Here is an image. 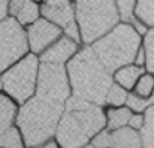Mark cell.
Masks as SVG:
<instances>
[{"label": "cell", "instance_id": "6da1fadb", "mask_svg": "<svg viewBox=\"0 0 154 148\" xmlns=\"http://www.w3.org/2000/svg\"><path fill=\"white\" fill-rule=\"evenodd\" d=\"M102 109L90 102L74 96L67 100L66 114L58 126V141L63 148H81L88 138L105 126Z\"/></svg>", "mask_w": 154, "mask_h": 148}, {"label": "cell", "instance_id": "7a4b0ae2", "mask_svg": "<svg viewBox=\"0 0 154 148\" xmlns=\"http://www.w3.org/2000/svg\"><path fill=\"white\" fill-rule=\"evenodd\" d=\"M71 85L75 96L103 104L111 85L110 72L103 67L91 48H83L69 64Z\"/></svg>", "mask_w": 154, "mask_h": 148}, {"label": "cell", "instance_id": "3957f363", "mask_svg": "<svg viewBox=\"0 0 154 148\" xmlns=\"http://www.w3.org/2000/svg\"><path fill=\"white\" fill-rule=\"evenodd\" d=\"M63 108V103L48 102L38 96L22 107L17 116V124L27 147L40 146L54 135Z\"/></svg>", "mask_w": 154, "mask_h": 148}, {"label": "cell", "instance_id": "277c9868", "mask_svg": "<svg viewBox=\"0 0 154 148\" xmlns=\"http://www.w3.org/2000/svg\"><path fill=\"white\" fill-rule=\"evenodd\" d=\"M140 47V35L129 24H121L93 46V51L103 67L112 72L130 64Z\"/></svg>", "mask_w": 154, "mask_h": 148}, {"label": "cell", "instance_id": "5b68a950", "mask_svg": "<svg viewBox=\"0 0 154 148\" xmlns=\"http://www.w3.org/2000/svg\"><path fill=\"white\" fill-rule=\"evenodd\" d=\"M76 19L83 40L91 43L110 31L119 15L115 0H76Z\"/></svg>", "mask_w": 154, "mask_h": 148}, {"label": "cell", "instance_id": "8992f818", "mask_svg": "<svg viewBox=\"0 0 154 148\" xmlns=\"http://www.w3.org/2000/svg\"><path fill=\"white\" fill-rule=\"evenodd\" d=\"M36 71L38 59L34 55L27 56L3 76L5 91L19 103L26 102L34 92Z\"/></svg>", "mask_w": 154, "mask_h": 148}, {"label": "cell", "instance_id": "52a82bcc", "mask_svg": "<svg viewBox=\"0 0 154 148\" xmlns=\"http://www.w3.org/2000/svg\"><path fill=\"white\" fill-rule=\"evenodd\" d=\"M27 51L26 34L14 19L0 23V72L22 58Z\"/></svg>", "mask_w": 154, "mask_h": 148}, {"label": "cell", "instance_id": "ba28073f", "mask_svg": "<svg viewBox=\"0 0 154 148\" xmlns=\"http://www.w3.org/2000/svg\"><path fill=\"white\" fill-rule=\"evenodd\" d=\"M70 93L64 68L60 64L43 63L39 70L38 97L55 103H63Z\"/></svg>", "mask_w": 154, "mask_h": 148}, {"label": "cell", "instance_id": "9c48e42d", "mask_svg": "<svg viewBox=\"0 0 154 148\" xmlns=\"http://www.w3.org/2000/svg\"><path fill=\"white\" fill-rule=\"evenodd\" d=\"M28 35L32 51L40 52L60 35V29L47 20H38L34 25H31Z\"/></svg>", "mask_w": 154, "mask_h": 148}, {"label": "cell", "instance_id": "30bf717a", "mask_svg": "<svg viewBox=\"0 0 154 148\" xmlns=\"http://www.w3.org/2000/svg\"><path fill=\"white\" fill-rule=\"evenodd\" d=\"M42 13L62 27L74 22L72 7L69 0H46L42 7Z\"/></svg>", "mask_w": 154, "mask_h": 148}, {"label": "cell", "instance_id": "8fae6325", "mask_svg": "<svg viewBox=\"0 0 154 148\" xmlns=\"http://www.w3.org/2000/svg\"><path fill=\"white\" fill-rule=\"evenodd\" d=\"M75 51H76L75 41L69 39V37H63V39H60L58 43H55L52 47H50V49H47L44 52L42 55V60L44 63L60 64L63 61H66Z\"/></svg>", "mask_w": 154, "mask_h": 148}, {"label": "cell", "instance_id": "7c38bea8", "mask_svg": "<svg viewBox=\"0 0 154 148\" xmlns=\"http://www.w3.org/2000/svg\"><path fill=\"white\" fill-rule=\"evenodd\" d=\"M10 12L16 16L22 24H28L36 20L39 10L38 5L31 0H11Z\"/></svg>", "mask_w": 154, "mask_h": 148}, {"label": "cell", "instance_id": "4fadbf2b", "mask_svg": "<svg viewBox=\"0 0 154 148\" xmlns=\"http://www.w3.org/2000/svg\"><path fill=\"white\" fill-rule=\"evenodd\" d=\"M110 147L114 148H141V140L131 128H121L110 135Z\"/></svg>", "mask_w": 154, "mask_h": 148}, {"label": "cell", "instance_id": "5bb4252c", "mask_svg": "<svg viewBox=\"0 0 154 148\" xmlns=\"http://www.w3.org/2000/svg\"><path fill=\"white\" fill-rule=\"evenodd\" d=\"M15 115V105L10 99L0 95V134L8 129L12 124Z\"/></svg>", "mask_w": 154, "mask_h": 148}, {"label": "cell", "instance_id": "9a60e30c", "mask_svg": "<svg viewBox=\"0 0 154 148\" xmlns=\"http://www.w3.org/2000/svg\"><path fill=\"white\" fill-rule=\"evenodd\" d=\"M142 72H143L142 68L135 67V66H129V67L122 68L121 71H118L117 75H115V79L125 88H133V85L135 84L140 75H142Z\"/></svg>", "mask_w": 154, "mask_h": 148}, {"label": "cell", "instance_id": "2e32d148", "mask_svg": "<svg viewBox=\"0 0 154 148\" xmlns=\"http://www.w3.org/2000/svg\"><path fill=\"white\" fill-rule=\"evenodd\" d=\"M153 114L154 109L153 107L147 108V112L143 117V123H142V131H141V136H142V144L143 148H153Z\"/></svg>", "mask_w": 154, "mask_h": 148}, {"label": "cell", "instance_id": "e0dca14e", "mask_svg": "<svg viewBox=\"0 0 154 148\" xmlns=\"http://www.w3.org/2000/svg\"><path fill=\"white\" fill-rule=\"evenodd\" d=\"M107 116H109V127L111 129H114L125 126L129 121L131 114H130V111L127 108H119V109H110Z\"/></svg>", "mask_w": 154, "mask_h": 148}, {"label": "cell", "instance_id": "ac0fdd59", "mask_svg": "<svg viewBox=\"0 0 154 148\" xmlns=\"http://www.w3.org/2000/svg\"><path fill=\"white\" fill-rule=\"evenodd\" d=\"M135 15L145 23L153 24V0H138L135 7Z\"/></svg>", "mask_w": 154, "mask_h": 148}, {"label": "cell", "instance_id": "d6986e66", "mask_svg": "<svg viewBox=\"0 0 154 148\" xmlns=\"http://www.w3.org/2000/svg\"><path fill=\"white\" fill-rule=\"evenodd\" d=\"M0 147L5 148H22L20 136L15 128L5 129L3 134H0Z\"/></svg>", "mask_w": 154, "mask_h": 148}, {"label": "cell", "instance_id": "ffe728a7", "mask_svg": "<svg viewBox=\"0 0 154 148\" xmlns=\"http://www.w3.org/2000/svg\"><path fill=\"white\" fill-rule=\"evenodd\" d=\"M126 92L123 88H121L119 85H110L107 91V95H106V100L105 103H109V104H114V105H121L123 102L126 100Z\"/></svg>", "mask_w": 154, "mask_h": 148}, {"label": "cell", "instance_id": "44dd1931", "mask_svg": "<svg viewBox=\"0 0 154 148\" xmlns=\"http://www.w3.org/2000/svg\"><path fill=\"white\" fill-rule=\"evenodd\" d=\"M154 34L153 31H149L145 37V58H146V64H147V70L153 71L154 68Z\"/></svg>", "mask_w": 154, "mask_h": 148}, {"label": "cell", "instance_id": "7402d4cb", "mask_svg": "<svg viewBox=\"0 0 154 148\" xmlns=\"http://www.w3.org/2000/svg\"><path fill=\"white\" fill-rule=\"evenodd\" d=\"M126 100H127V105L138 112L143 111L145 108L149 107L153 103V99H142V97H138V96H135V95H127Z\"/></svg>", "mask_w": 154, "mask_h": 148}, {"label": "cell", "instance_id": "603a6c76", "mask_svg": "<svg viewBox=\"0 0 154 148\" xmlns=\"http://www.w3.org/2000/svg\"><path fill=\"white\" fill-rule=\"evenodd\" d=\"M152 88H153V78L150 75H146L138 83L135 92L141 95V96H149L150 92H152Z\"/></svg>", "mask_w": 154, "mask_h": 148}, {"label": "cell", "instance_id": "cb8c5ba5", "mask_svg": "<svg viewBox=\"0 0 154 148\" xmlns=\"http://www.w3.org/2000/svg\"><path fill=\"white\" fill-rule=\"evenodd\" d=\"M94 147L97 148H106V147H110V134L106 131L100 132V134L94 139L93 141Z\"/></svg>", "mask_w": 154, "mask_h": 148}, {"label": "cell", "instance_id": "d4e9b609", "mask_svg": "<svg viewBox=\"0 0 154 148\" xmlns=\"http://www.w3.org/2000/svg\"><path fill=\"white\" fill-rule=\"evenodd\" d=\"M64 32H66L67 36L71 37V40H74V41L79 40V32H78V28H76V25H75L74 22L64 27Z\"/></svg>", "mask_w": 154, "mask_h": 148}, {"label": "cell", "instance_id": "484cf974", "mask_svg": "<svg viewBox=\"0 0 154 148\" xmlns=\"http://www.w3.org/2000/svg\"><path fill=\"white\" fill-rule=\"evenodd\" d=\"M129 121H130L133 128H141L142 123H143V117L140 116V115H135V116H130Z\"/></svg>", "mask_w": 154, "mask_h": 148}, {"label": "cell", "instance_id": "4316f807", "mask_svg": "<svg viewBox=\"0 0 154 148\" xmlns=\"http://www.w3.org/2000/svg\"><path fill=\"white\" fill-rule=\"evenodd\" d=\"M10 0H0V20L7 15V7Z\"/></svg>", "mask_w": 154, "mask_h": 148}, {"label": "cell", "instance_id": "83f0119b", "mask_svg": "<svg viewBox=\"0 0 154 148\" xmlns=\"http://www.w3.org/2000/svg\"><path fill=\"white\" fill-rule=\"evenodd\" d=\"M135 24V27H137V29L138 31L137 32H141V34H143V32H146V27L145 25H142V24H140V22H137V20L134 19V22H133Z\"/></svg>", "mask_w": 154, "mask_h": 148}, {"label": "cell", "instance_id": "f1b7e54d", "mask_svg": "<svg viewBox=\"0 0 154 148\" xmlns=\"http://www.w3.org/2000/svg\"><path fill=\"white\" fill-rule=\"evenodd\" d=\"M137 52H138L137 64H142V63H143V60H145V54H143V51H142V49H140V51H137Z\"/></svg>", "mask_w": 154, "mask_h": 148}, {"label": "cell", "instance_id": "f546056e", "mask_svg": "<svg viewBox=\"0 0 154 148\" xmlns=\"http://www.w3.org/2000/svg\"><path fill=\"white\" fill-rule=\"evenodd\" d=\"M42 148H58V147H56V144H55V143H52V141H50V143H47L46 146L42 147Z\"/></svg>", "mask_w": 154, "mask_h": 148}, {"label": "cell", "instance_id": "4dcf8cb0", "mask_svg": "<svg viewBox=\"0 0 154 148\" xmlns=\"http://www.w3.org/2000/svg\"><path fill=\"white\" fill-rule=\"evenodd\" d=\"M2 85H3V81H2V80H0V88H2Z\"/></svg>", "mask_w": 154, "mask_h": 148}, {"label": "cell", "instance_id": "1f68e13d", "mask_svg": "<svg viewBox=\"0 0 154 148\" xmlns=\"http://www.w3.org/2000/svg\"><path fill=\"white\" fill-rule=\"evenodd\" d=\"M85 148H93V146H87V147H85Z\"/></svg>", "mask_w": 154, "mask_h": 148}]
</instances>
